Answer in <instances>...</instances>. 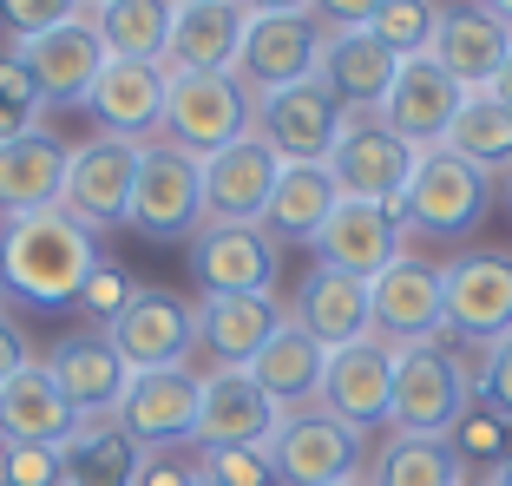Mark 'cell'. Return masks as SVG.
<instances>
[{
    "instance_id": "1",
    "label": "cell",
    "mask_w": 512,
    "mask_h": 486,
    "mask_svg": "<svg viewBox=\"0 0 512 486\" xmlns=\"http://www.w3.org/2000/svg\"><path fill=\"white\" fill-rule=\"evenodd\" d=\"M99 270V237L66 211H33L0 224V289L33 309H73L86 276Z\"/></svg>"
},
{
    "instance_id": "2",
    "label": "cell",
    "mask_w": 512,
    "mask_h": 486,
    "mask_svg": "<svg viewBox=\"0 0 512 486\" xmlns=\"http://www.w3.org/2000/svg\"><path fill=\"white\" fill-rule=\"evenodd\" d=\"M256 132V99L237 86V73H178L165 79V119L158 138L178 145L184 158H217L224 145Z\"/></svg>"
},
{
    "instance_id": "3",
    "label": "cell",
    "mask_w": 512,
    "mask_h": 486,
    "mask_svg": "<svg viewBox=\"0 0 512 486\" xmlns=\"http://www.w3.org/2000/svg\"><path fill=\"white\" fill-rule=\"evenodd\" d=\"M467 408H473V381L440 342H407V349H394V408H388L394 434L447 441Z\"/></svg>"
},
{
    "instance_id": "4",
    "label": "cell",
    "mask_w": 512,
    "mask_h": 486,
    "mask_svg": "<svg viewBox=\"0 0 512 486\" xmlns=\"http://www.w3.org/2000/svg\"><path fill=\"white\" fill-rule=\"evenodd\" d=\"M138 152H145L138 138H112V132H92L86 145H73V152H66V198H60V211L73 217V224H86L92 237L132 224Z\"/></svg>"
},
{
    "instance_id": "5",
    "label": "cell",
    "mask_w": 512,
    "mask_h": 486,
    "mask_svg": "<svg viewBox=\"0 0 512 486\" xmlns=\"http://www.w3.org/2000/svg\"><path fill=\"white\" fill-rule=\"evenodd\" d=\"M486 204H493V178L440 145V152L414 158V178H407V198H401V224L434 230V237H467V230H480Z\"/></svg>"
},
{
    "instance_id": "6",
    "label": "cell",
    "mask_w": 512,
    "mask_h": 486,
    "mask_svg": "<svg viewBox=\"0 0 512 486\" xmlns=\"http://www.w3.org/2000/svg\"><path fill=\"white\" fill-rule=\"evenodd\" d=\"M263 454H270L276 486H335L348 473H362V434L322 408H289Z\"/></svg>"
},
{
    "instance_id": "7",
    "label": "cell",
    "mask_w": 512,
    "mask_h": 486,
    "mask_svg": "<svg viewBox=\"0 0 512 486\" xmlns=\"http://www.w3.org/2000/svg\"><path fill=\"white\" fill-rule=\"evenodd\" d=\"M106 342L119 349L125 375H165V368H191L197 349V309L171 289H145L125 303V316L106 329Z\"/></svg>"
},
{
    "instance_id": "8",
    "label": "cell",
    "mask_w": 512,
    "mask_h": 486,
    "mask_svg": "<svg viewBox=\"0 0 512 486\" xmlns=\"http://www.w3.org/2000/svg\"><path fill=\"white\" fill-rule=\"evenodd\" d=\"M204 224V165L184 158L165 138H145L138 152V191H132V230L158 243H178Z\"/></svg>"
},
{
    "instance_id": "9",
    "label": "cell",
    "mask_w": 512,
    "mask_h": 486,
    "mask_svg": "<svg viewBox=\"0 0 512 486\" xmlns=\"http://www.w3.org/2000/svg\"><path fill=\"white\" fill-rule=\"evenodd\" d=\"M316 60H322V20L316 14H263L243 27V53H237V86L250 99H270L283 86H302L316 79Z\"/></svg>"
},
{
    "instance_id": "10",
    "label": "cell",
    "mask_w": 512,
    "mask_h": 486,
    "mask_svg": "<svg viewBox=\"0 0 512 486\" xmlns=\"http://www.w3.org/2000/svg\"><path fill=\"white\" fill-rule=\"evenodd\" d=\"M316 408L335 414L342 427H355V434L388 427V408H394V342L362 335V342H348V349H329Z\"/></svg>"
},
{
    "instance_id": "11",
    "label": "cell",
    "mask_w": 512,
    "mask_h": 486,
    "mask_svg": "<svg viewBox=\"0 0 512 486\" xmlns=\"http://www.w3.org/2000/svg\"><path fill=\"white\" fill-rule=\"evenodd\" d=\"M191 270L204 296H276L283 243L263 224H204L191 243Z\"/></svg>"
},
{
    "instance_id": "12",
    "label": "cell",
    "mask_w": 512,
    "mask_h": 486,
    "mask_svg": "<svg viewBox=\"0 0 512 486\" xmlns=\"http://www.w3.org/2000/svg\"><path fill=\"white\" fill-rule=\"evenodd\" d=\"M414 158H421L414 145H401V138H394L375 112H362V119H348L342 138H335L329 178H335V191H342V198L401 204L407 198V178H414Z\"/></svg>"
},
{
    "instance_id": "13",
    "label": "cell",
    "mask_w": 512,
    "mask_h": 486,
    "mask_svg": "<svg viewBox=\"0 0 512 486\" xmlns=\"http://www.w3.org/2000/svg\"><path fill=\"white\" fill-rule=\"evenodd\" d=\"M342 125H348V112L322 92V79H302V86H283L270 99H256V138L283 165H329Z\"/></svg>"
},
{
    "instance_id": "14",
    "label": "cell",
    "mask_w": 512,
    "mask_h": 486,
    "mask_svg": "<svg viewBox=\"0 0 512 486\" xmlns=\"http://www.w3.org/2000/svg\"><path fill=\"white\" fill-rule=\"evenodd\" d=\"M460 106H467V86L447 73V66L434 60H401V73H394L388 99H381L375 119L388 125L401 145H414V152H440L453 132V119H460Z\"/></svg>"
},
{
    "instance_id": "15",
    "label": "cell",
    "mask_w": 512,
    "mask_h": 486,
    "mask_svg": "<svg viewBox=\"0 0 512 486\" xmlns=\"http://www.w3.org/2000/svg\"><path fill=\"white\" fill-rule=\"evenodd\" d=\"M368 309H375V335L407 349V342H434L447 329V289H440V263H421L414 250L388 263L368 283Z\"/></svg>"
},
{
    "instance_id": "16",
    "label": "cell",
    "mask_w": 512,
    "mask_h": 486,
    "mask_svg": "<svg viewBox=\"0 0 512 486\" xmlns=\"http://www.w3.org/2000/svg\"><path fill=\"white\" fill-rule=\"evenodd\" d=\"M440 289H447V329L493 349L499 335H512V257L499 250H473V257L440 263Z\"/></svg>"
},
{
    "instance_id": "17",
    "label": "cell",
    "mask_w": 512,
    "mask_h": 486,
    "mask_svg": "<svg viewBox=\"0 0 512 486\" xmlns=\"http://www.w3.org/2000/svg\"><path fill=\"white\" fill-rule=\"evenodd\" d=\"M197 401H204V375H191V368L132 375V388H125V401H119L112 421L132 434L138 454H158V447L197 441Z\"/></svg>"
},
{
    "instance_id": "18",
    "label": "cell",
    "mask_w": 512,
    "mask_h": 486,
    "mask_svg": "<svg viewBox=\"0 0 512 486\" xmlns=\"http://www.w3.org/2000/svg\"><path fill=\"white\" fill-rule=\"evenodd\" d=\"M401 204H368V198H342L329 211V224L316 230V263L342 276L375 283L394 257H401Z\"/></svg>"
},
{
    "instance_id": "19",
    "label": "cell",
    "mask_w": 512,
    "mask_h": 486,
    "mask_svg": "<svg viewBox=\"0 0 512 486\" xmlns=\"http://www.w3.org/2000/svg\"><path fill=\"white\" fill-rule=\"evenodd\" d=\"M283 178V158L263 138H237L217 158H204V224H263Z\"/></svg>"
},
{
    "instance_id": "20",
    "label": "cell",
    "mask_w": 512,
    "mask_h": 486,
    "mask_svg": "<svg viewBox=\"0 0 512 486\" xmlns=\"http://www.w3.org/2000/svg\"><path fill=\"white\" fill-rule=\"evenodd\" d=\"M394 73H401V60H394V53H388V46H381L368 27H322L316 79H322V92H329V99L348 112V119L381 112V99H388Z\"/></svg>"
},
{
    "instance_id": "21",
    "label": "cell",
    "mask_w": 512,
    "mask_h": 486,
    "mask_svg": "<svg viewBox=\"0 0 512 486\" xmlns=\"http://www.w3.org/2000/svg\"><path fill=\"white\" fill-rule=\"evenodd\" d=\"M14 53H20V66L33 73V86H40L46 106H86L99 66L112 60L106 40H99V27H92L86 14L66 20V27H53V33H40V40H20Z\"/></svg>"
},
{
    "instance_id": "22",
    "label": "cell",
    "mask_w": 512,
    "mask_h": 486,
    "mask_svg": "<svg viewBox=\"0 0 512 486\" xmlns=\"http://www.w3.org/2000/svg\"><path fill=\"white\" fill-rule=\"evenodd\" d=\"M276 421H283V408L256 388L250 368H211V375H204L197 447H270Z\"/></svg>"
},
{
    "instance_id": "23",
    "label": "cell",
    "mask_w": 512,
    "mask_h": 486,
    "mask_svg": "<svg viewBox=\"0 0 512 486\" xmlns=\"http://www.w3.org/2000/svg\"><path fill=\"white\" fill-rule=\"evenodd\" d=\"M73 434H79L73 401L60 395L53 368L33 355V362L0 388V447H53V454H60Z\"/></svg>"
},
{
    "instance_id": "24",
    "label": "cell",
    "mask_w": 512,
    "mask_h": 486,
    "mask_svg": "<svg viewBox=\"0 0 512 486\" xmlns=\"http://www.w3.org/2000/svg\"><path fill=\"white\" fill-rule=\"evenodd\" d=\"M434 66H447L467 92H493V79L512 60V27L486 7H440V33H434Z\"/></svg>"
},
{
    "instance_id": "25",
    "label": "cell",
    "mask_w": 512,
    "mask_h": 486,
    "mask_svg": "<svg viewBox=\"0 0 512 486\" xmlns=\"http://www.w3.org/2000/svg\"><path fill=\"white\" fill-rule=\"evenodd\" d=\"M86 112L112 138H138V145L158 138V119H165V66L106 60L99 79H92V92H86Z\"/></svg>"
},
{
    "instance_id": "26",
    "label": "cell",
    "mask_w": 512,
    "mask_h": 486,
    "mask_svg": "<svg viewBox=\"0 0 512 486\" xmlns=\"http://www.w3.org/2000/svg\"><path fill=\"white\" fill-rule=\"evenodd\" d=\"M46 368H53V381H60V395L73 401L79 421H112L125 388H132V375H125L119 349H112L106 335H66V342H53Z\"/></svg>"
},
{
    "instance_id": "27",
    "label": "cell",
    "mask_w": 512,
    "mask_h": 486,
    "mask_svg": "<svg viewBox=\"0 0 512 486\" xmlns=\"http://www.w3.org/2000/svg\"><path fill=\"white\" fill-rule=\"evenodd\" d=\"M243 27H250V14H243L237 0H204V7H178L171 14V40H165V79L178 73H230L243 53Z\"/></svg>"
},
{
    "instance_id": "28",
    "label": "cell",
    "mask_w": 512,
    "mask_h": 486,
    "mask_svg": "<svg viewBox=\"0 0 512 486\" xmlns=\"http://www.w3.org/2000/svg\"><path fill=\"white\" fill-rule=\"evenodd\" d=\"M191 309H197V342L217 355V368H250L270 349V335L289 322L276 296H204Z\"/></svg>"
},
{
    "instance_id": "29",
    "label": "cell",
    "mask_w": 512,
    "mask_h": 486,
    "mask_svg": "<svg viewBox=\"0 0 512 486\" xmlns=\"http://www.w3.org/2000/svg\"><path fill=\"white\" fill-rule=\"evenodd\" d=\"M66 152L53 132H27L14 145H0V211L33 217V211H60L66 198Z\"/></svg>"
},
{
    "instance_id": "30",
    "label": "cell",
    "mask_w": 512,
    "mask_h": 486,
    "mask_svg": "<svg viewBox=\"0 0 512 486\" xmlns=\"http://www.w3.org/2000/svg\"><path fill=\"white\" fill-rule=\"evenodd\" d=\"M322 368H329V349H322L316 335L302 329L296 316L283 322V329L270 335V349L250 362V375H256V388L276 401V408H316V395H322Z\"/></svg>"
},
{
    "instance_id": "31",
    "label": "cell",
    "mask_w": 512,
    "mask_h": 486,
    "mask_svg": "<svg viewBox=\"0 0 512 486\" xmlns=\"http://www.w3.org/2000/svg\"><path fill=\"white\" fill-rule=\"evenodd\" d=\"M296 322L316 335L322 349H348V342H362L375 335V309H368V283L362 276H342V270H322L302 283L296 296Z\"/></svg>"
},
{
    "instance_id": "32",
    "label": "cell",
    "mask_w": 512,
    "mask_h": 486,
    "mask_svg": "<svg viewBox=\"0 0 512 486\" xmlns=\"http://www.w3.org/2000/svg\"><path fill=\"white\" fill-rule=\"evenodd\" d=\"M335 204H342V191H335L329 165H283L276 198H270V211H263V230H270L276 243H316V230L329 224Z\"/></svg>"
},
{
    "instance_id": "33",
    "label": "cell",
    "mask_w": 512,
    "mask_h": 486,
    "mask_svg": "<svg viewBox=\"0 0 512 486\" xmlns=\"http://www.w3.org/2000/svg\"><path fill=\"white\" fill-rule=\"evenodd\" d=\"M138 447L119 421H79L60 447V486H138Z\"/></svg>"
},
{
    "instance_id": "34",
    "label": "cell",
    "mask_w": 512,
    "mask_h": 486,
    "mask_svg": "<svg viewBox=\"0 0 512 486\" xmlns=\"http://www.w3.org/2000/svg\"><path fill=\"white\" fill-rule=\"evenodd\" d=\"M171 14H178V0H106V7H92L86 20L99 27L112 60L158 66L165 60V40H171Z\"/></svg>"
},
{
    "instance_id": "35",
    "label": "cell",
    "mask_w": 512,
    "mask_h": 486,
    "mask_svg": "<svg viewBox=\"0 0 512 486\" xmlns=\"http://www.w3.org/2000/svg\"><path fill=\"white\" fill-rule=\"evenodd\" d=\"M447 152L467 158L473 171H512V112L499 106L493 92H467V106H460V119H453L447 132Z\"/></svg>"
},
{
    "instance_id": "36",
    "label": "cell",
    "mask_w": 512,
    "mask_h": 486,
    "mask_svg": "<svg viewBox=\"0 0 512 486\" xmlns=\"http://www.w3.org/2000/svg\"><path fill=\"white\" fill-rule=\"evenodd\" d=\"M460 480H467L460 454L447 441H421V434H394L368 473V486H460Z\"/></svg>"
},
{
    "instance_id": "37",
    "label": "cell",
    "mask_w": 512,
    "mask_h": 486,
    "mask_svg": "<svg viewBox=\"0 0 512 486\" xmlns=\"http://www.w3.org/2000/svg\"><path fill=\"white\" fill-rule=\"evenodd\" d=\"M368 33L388 46L394 60H427L434 53V33H440V7L434 0H381Z\"/></svg>"
},
{
    "instance_id": "38",
    "label": "cell",
    "mask_w": 512,
    "mask_h": 486,
    "mask_svg": "<svg viewBox=\"0 0 512 486\" xmlns=\"http://www.w3.org/2000/svg\"><path fill=\"white\" fill-rule=\"evenodd\" d=\"M40 112H46L40 86H33V73L20 66V53L7 46V53H0V145L40 132Z\"/></svg>"
},
{
    "instance_id": "39",
    "label": "cell",
    "mask_w": 512,
    "mask_h": 486,
    "mask_svg": "<svg viewBox=\"0 0 512 486\" xmlns=\"http://www.w3.org/2000/svg\"><path fill=\"white\" fill-rule=\"evenodd\" d=\"M447 447L460 454V467H486V473H493L499 460L512 454V427L499 421V414H486L480 401H473V408L460 414V427L447 434Z\"/></svg>"
},
{
    "instance_id": "40",
    "label": "cell",
    "mask_w": 512,
    "mask_h": 486,
    "mask_svg": "<svg viewBox=\"0 0 512 486\" xmlns=\"http://www.w3.org/2000/svg\"><path fill=\"white\" fill-rule=\"evenodd\" d=\"M197 473H204L211 486H276L270 454H263V447H204Z\"/></svg>"
},
{
    "instance_id": "41",
    "label": "cell",
    "mask_w": 512,
    "mask_h": 486,
    "mask_svg": "<svg viewBox=\"0 0 512 486\" xmlns=\"http://www.w3.org/2000/svg\"><path fill=\"white\" fill-rule=\"evenodd\" d=\"M79 14H86L79 0H0V27L14 33V46L40 40V33L66 27V20H79Z\"/></svg>"
},
{
    "instance_id": "42",
    "label": "cell",
    "mask_w": 512,
    "mask_h": 486,
    "mask_svg": "<svg viewBox=\"0 0 512 486\" xmlns=\"http://www.w3.org/2000/svg\"><path fill=\"white\" fill-rule=\"evenodd\" d=\"M138 296V283H132V270H119V263H106L99 257V270L86 276V289H79V309H86V316H99L112 329V322L125 316V303H132Z\"/></svg>"
},
{
    "instance_id": "43",
    "label": "cell",
    "mask_w": 512,
    "mask_h": 486,
    "mask_svg": "<svg viewBox=\"0 0 512 486\" xmlns=\"http://www.w3.org/2000/svg\"><path fill=\"white\" fill-rule=\"evenodd\" d=\"M473 401H480L486 414H499V421L512 427V335H499L493 349H486L480 381H473Z\"/></svg>"
},
{
    "instance_id": "44",
    "label": "cell",
    "mask_w": 512,
    "mask_h": 486,
    "mask_svg": "<svg viewBox=\"0 0 512 486\" xmlns=\"http://www.w3.org/2000/svg\"><path fill=\"white\" fill-rule=\"evenodd\" d=\"M0 486H60L53 447H0Z\"/></svg>"
},
{
    "instance_id": "45",
    "label": "cell",
    "mask_w": 512,
    "mask_h": 486,
    "mask_svg": "<svg viewBox=\"0 0 512 486\" xmlns=\"http://www.w3.org/2000/svg\"><path fill=\"white\" fill-rule=\"evenodd\" d=\"M191 480H197V467H184L178 447H158V454L138 460V486H191Z\"/></svg>"
},
{
    "instance_id": "46",
    "label": "cell",
    "mask_w": 512,
    "mask_h": 486,
    "mask_svg": "<svg viewBox=\"0 0 512 486\" xmlns=\"http://www.w3.org/2000/svg\"><path fill=\"white\" fill-rule=\"evenodd\" d=\"M27 362H33V355H27V335H20V322L0 309V388H7V381H14Z\"/></svg>"
},
{
    "instance_id": "47",
    "label": "cell",
    "mask_w": 512,
    "mask_h": 486,
    "mask_svg": "<svg viewBox=\"0 0 512 486\" xmlns=\"http://www.w3.org/2000/svg\"><path fill=\"white\" fill-rule=\"evenodd\" d=\"M375 7H381V0H316L309 14H316L322 27H368V20H375Z\"/></svg>"
},
{
    "instance_id": "48",
    "label": "cell",
    "mask_w": 512,
    "mask_h": 486,
    "mask_svg": "<svg viewBox=\"0 0 512 486\" xmlns=\"http://www.w3.org/2000/svg\"><path fill=\"white\" fill-rule=\"evenodd\" d=\"M237 7H243L250 20H263V14H309L316 0H237Z\"/></svg>"
},
{
    "instance_id": "49",
    "label": "cell",
    "mask_w": 512,
    "mask_h": 486,
    "mask_svg": "<svg viewBox=\"0 0 512 486\" xmlns=\"http://www.w3.org/2000/svg\"><path fill=\"white\" fill-rule=\"evenodd\" d=\"M493 99H499V106H506V112H512V60H506V73H499V79H493Z\"/></svg>"
},
{
    "instance_id": "50",
    "label": "cell",
    "mask_w": 512,
    "mask_h": 486,
    "mask_svg": "<svg viewBox=\"0 0 512 486\" xmlns=\"http://www.w3.org/2000/svg\"><path fill=\"white\" fill-rule=\"evenodd\" d=\"M480 486H512V454H506V460H499V467H493V473H486V480H480Z\"/></svg>"
},
{
    "instance_id": "51",
    "label": "cell",
    "mask_w": 512,
    "mask_h": 486,
    "mask_svg": "<svg viewBox=\"0 0 512 486\" xmlns=\"http://www.w3.org/2000/svg\"><path fill=\"white\" fill-rule=\"evenodd\" d=\"M480 7H486V14H499V20L512 27V0H480Z\"/></svg>"
},
{
    "instance_id": "52",
    "label": "cell",
    "mask_w": 512,
    "mask_h": 486,
    "mask_svg": "<svg viewBox=\"0 0 512 486\" xmlns=\"http://www.w3.org/2000/svg\"><path fill=\"white\" fill-rule=\"evenodd\" d=\"M335 486H368V473H348V480H335Z\"/></svg>"
},
{
    "instance_id": "53",
    "label": "cell",
    "mask_w": 512,
    "mask_h": 486,
    "mask_svg": "<svg viewBox=\"0 0 512 486\" xmlns=\"http://www.w3.org/2000/svg\"><path fill=\"white\" fill-rule=\"evenodd\" d=\"M79 7H86V14H92V7H106V0H79Z\"/></svg>"
},
{
    "instance_id": "54",
    "label": "cell",
    "mask_w": 512,
    "mask_h": 486,
    "mask_svg": "<svg viewBox=\"0 0 512 486\" xmlns=\"http://www.w3.org/2000/svg\"><path fill=\"white\" fill-rule=\"evenodd\" d=\"M178 7H204V0H178Z\"/></svg>"
},
{
    "instance_id": "55",
    "label": "cell",
    "mask_w": 512,
    "mask_h": 486,
    "mask_svg": "<svg viewBox=\"0 0 512 486\" xmlns=\"http://www.w3.org/2000/svg\"><path fill=\"white\" fill-rule=\"evenodd\" d=\"M191 486H211V480H204V473H197V480H191Z\"/></svg>"
},
{
    "instance_id": "56",
    "label": "cell",
    "mask_w": 512,
    "mask_h": 486,
    "mask_svg": "<svg viewBox=\"0 0 512 486\" xmlns=\"http://www.w3.org/2000/svg\"><path fill=\"white\" fill-rule=\"evenodd\" d=\"M460 486H480V480H460Z\"/></svg>"
}]
</instances>
